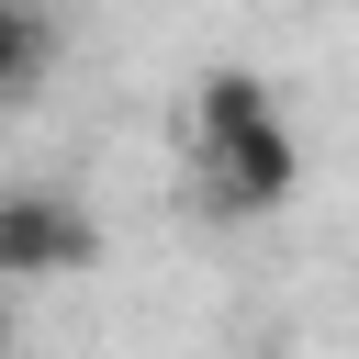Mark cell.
<instances>
[{"label":"cell","mask_w":359,"mask_h":359,"mask_svg":"<svg viewBox=\"0 0 359 359\" xmlns=\"http://www.w3.org/2000/svg\"><path fill=\"white\" fill-rule=\"evenodd\" d=\"M191 168H202V202L213 213H280L303 191V146L269 101V79L247 67H213L191 90Z\"/></svg>","instance_id":"1"},{"label":"cell","mask_w":359,"mask_h":359,"mask_svg":"<svg viewBox=\"0 0 359 359\" xmlns=\"http://www.w3.org/2000/svg\"><path fill=\"white\" fill-rule=\"evenodd\" d=\"M101 258V224L56 191H0V280H56V269H90Z\"/></svg>","instance_id":"2"},{"label":"cell","mask_w":359,"mask_h":359,"mask_svg":"<svg viewBox=\"0 0 359 359\" xmlns=\"http://www.w3.org/2000/svg\"><path fill=\"white\" fill-rule=\"evenodd\" d=\"M0 359H11V325H0Z\"/></svg>","instance_id":"4"},{"label":"cell","mask_w":359,"mask_h":359,"mask_svg":"<svg viewBox=\"0 0 359 359\" xmlns=\"http://www.w3.org/2000/svg\"><path fill=\"white\" fill-rule=\"evenodd\" d=\"M45 56H56L45 11H34V0H0V101H22V90L45 79Z\"/></svg>","instance_id":"3"}]
</instances>
